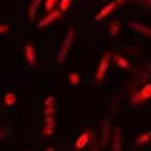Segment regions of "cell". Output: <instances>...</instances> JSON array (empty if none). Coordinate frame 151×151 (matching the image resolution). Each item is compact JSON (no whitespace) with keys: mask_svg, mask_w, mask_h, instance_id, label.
<instances>
[{"mask_svg":"<svg viewBox=\"0 0 151 151\" xmlns=\"http://www.w3.org/2000/svg\"><path fill=\"white\" fill-rule=\"evenodd\" d=\"M27 151H28V150H27Z\"/></svg>","mask_w":151,"mask_h":151,"instance_id":"obj_28","label":"cell"},{"mask_svg":"<svg viewBox=\"0 0 151 151\" xmlns=\"http://www.w3.org/2000/svg\"><path fill=\"white\" fill-rule=\"evenodd\" d=\"M110 134H111V121L110 118L103 121V131H101V146H108L110 143Z\"/></svg>","mask_w":151,"mask_h":151,"instance_id":"obj_5","label":"cell"},{"mask_svg":"<svg viewBox=\"0 0 151 151\" xmlns=\"http://www.w3.org/2000/svg\"><path fill=\"white\" fill-rule=\"evenodd\" d=\"M148 98H151V85H145L139 91H136V93L133 95V98H131V103L133 105H139L141 101H145V100H148Z\"/></svg>","mask_w":151,"mask_h":151,"instance_id":"obj_3","label":"cell"},{"mask_svg":"<svg viewBox=\"0 0 151 151\" xmlns=\"http://www.w3.org/2000/svg\"><path fill=\"white\" fill-rule=\"evenodd\" d=\"M25 57H27V62L30 67L35 65V48L32 43H25Z\"/></svg>","mask_w":151,"mask_h":151,"instance_id":"obj_11","label":"cell"},{"mask_svg":"<svg viewBox=\"0 0 151 151\" xmlns=\"http://www.w3.org/2000/svg\"><path fill=\"white\" fill-rule=\"evenodd\" d=\"M111 151H121V131L120 126H115L113 138H111Z\"/></svg>","mask_w":151,"mask_h":151,"instance_id":"obj_7","label":"cell"},{"mask_svg":"<svg viewBox=\"0 0 151 151\" xmlns=\"http://www.w3.org/2000/svg\"><path fill=\"white\" fill-rule=\"evenodd\" d=\"M116 2H118V5H121V4L124 2V0H116Z\"/></svg>","mask_w":151,"mask_h":151,"instance_id":"obj_26","label":"cell"},{"mask_svg":"<svg viewBox=\"0 0 151 151\" xmlns=\"http://www.w3.org/2000/svg\"><path fill=\"white\" fill-rule=\"evenodd\" d=\"M110 60H111V57L106 53L105 57L101 58V62H100V65H98L96 75H95V80H96L98 83H101V81H103V78H105V75H106V70H108V67H110Z\"/></svg>","mask_w":151,"mask_h":151,"instance_id":"obj_2","label":"cell"},{"mask_svg":"<svg viewBox=\"0 0 151 151\" xmlns=\"http://www.w3.org/2000/svg\"><path fill=\"white\" fill-rule=\"evenodd\" d=\"M145 70H146L148 75H150V73H151V63H146V65H145Z\"/></svg>","mask_w":151,"mask_h":151,"instance_id":"obj_24","label":"cell"},{"mask_svg":"<svg viewBox=\"0 0 151 151\" xmlns=\"http://www.w3.org/2000/svg\"><path fill=\"white\" fill-rule=\"evenodd\" d=\"M93 151H98V148H96V146H95V148H93Z\"/></svg>","mask_w":151,"mask_h":151,"instance_id":"obj_27","label":"cell"},{"mask_svg":"<svg viewBox=\"0 0 151 151\" xmlns=\"http://www.w3.org/2000/svg\"><path fill=\"white\" fill-rule=\"evenodd\" d=\"M38 4H40V0H32V4H30V20L33 22L35 20V12H37V7H38Z\"/></svg>","mask_w":151,"mask_h":151,"instance_id":"obj_16","label":"cell"},{"mask_svg":"<svg viewBox=\"0 0 151 151\" xmlns=\"http://www.w3.org/2000/svg\"><path fill=\"white\" fill-rule=\"evenodd\" d=\"M120 27H121L120 22H113L110 25V35L111 37H116V35H118V32H120Z\"/></svg>","mask_w":151,"mask_h":151,"instance_id":"obj_17","label":"cell"},{"mask_svg":"<svg viewBox=\"0 0 151 151\" xmlns=\"http://www.w3.org/2000/svg\"><path fill=\"white\" fill-rule=\"evenodd\" d=\"M113 62H115L121 70H129V67H131V65L128 63V60H124V58L120 57V55H115V57H113Z\"/></svg>","mask_w":151,"mask_h":151,"instance_id":"obj_13","label":"cell"},{"mask_svg":"<svg viewBox=\"0 0 151 151\" xmlns=\"http://www.w3.org/2000/svg\"><path fill=\"white\" fill-rule=\"evenodd\" d=\"M55 105H57V103H55L53 96H48L47 100H45V103H43L45 116H55V113H57V106H55Z\"/></svg>","mask_w":151,"mask_h":151,"instance_id":"obj_6","label":"cell"},{"mask_svg":"<svg viewBox=\"0 0 151 151\" xmlns=\"http://www.w3.org/2000/svg\"><path fill=\"white\" fill-rule=\"evenodd\" d=\"M128 27L131 28V30H136V32H139V33H143V35H146V37H150L151 38V28H148V27H145L143 23H139V22H128Z\"/></svg>","mask_w":151,"mask_h":151,"instance_id":"obj_9","label":"cell"},{"mask_svg":"<svg viewBox=\"0 0 151 151\" xmlns=\"http://www.w3.org/2000/svg\"><path fill=\"white\" fill-rule=\"evenodd\" d=\"M53 128H55V120L53 116H45V128H43V136L50 138L53 134Z\"/></svg>","mask_w":151,"mask_h":151,"instance_id":"obj_10","label":"cell"},{"mask_svg":"<svg viewBox=\"0 0 151 151\" xmlns=\"http://www.w3.org/2000/svg\"><path fill=\"white\" fill-rule=\"evenodd\" d=\"M90 136H91V134H90L88 131H86V133H81L80 136H78V139L75 141V148H76V150H83V148L88 145Z\"/></svg>","mask_w":151,"mask_h":151,"instance_id":"obj_12","label":"cell"},{"mask_svg":"<svg viewBox=\"0 0 151 151\" xmlns=\"http://www.w3.org/2000/svg\"><path fill=\"white\" fill-rule=\"evenodd\" d=\"M73 38H75V28H70L68 33H67V37H65V40H63L62 50H60V53H58V57H57V62L58 63H63L65 60H67L68 52H70L71 43H73Z\"/></svg>","mask_w":151,"mask_h":151,"instance_id":"obj_1","label":"cell"},{"mask_svg":"<svg viewBox=\"0 0 151 151\" xmlns=\"http://www.w3.org/2000/svg\"><path fill=\"white\" fill-rule=\"evenodd\" d=\"M68 81H70V85H78L80 83V75H78V73H70Z\"/></svg>","mask_w":151,"mask_h":151,"instance_id":"obj_18","label":"cell"},{"mask_svg":"<svg viewBox=\"0 0 151 151\" xmlns=\"http://www.w3.org/2000/svg\"><path fill=\"white\" fill-rule=\"evenodd\" d=\"M9 133H10V128H9V126H2V128H0V139H4V138L7 136Z\"/></svg>","mask_w":151,"mask_h":151,"instance_id":"obj_21","label":"cell"},{"mask_svg":"<svg viewBox=\"0 0 151 151\" xmlns=\"http://www.w3.org/2000/svg\"><path fill=\"white\" fill-rule=\"evenodd\" d=\"M116 7H118V2H116V0H111L110 4L105 5V7L100 10V14H96V17H95V18H96V20H103V18H106L110 14H113V12H115Z\"/></svg>","mask_w":151,"mask_h":151,"instance_id":"obj_4","label":"cell"},{"mask_svg":"<svg viewBox=\"0 0 151 151\" xmlns=\"http://www.w3.org/2000/svg\"><path fill=\"white\" fill-rule=\"evenodd\" d=\"M150 139H151V131H146V133L139 134V136L134 139V143H136V145H143V143H148Z\"/></svg>","mask_w":151,"mask_h":151,"instance_id":"obj_14","label":"cell"},{"mask_svg":"<svg viewBox=\"0 0 151 151\" xmlns=\"http://www.w3.org/2000/svg\"><path fill=\"white\" fill-rule=\"evenodd\" d=\"M5 32H9V25L2 23V25H0V33H5Z\"/></svg>","mask_w":151,"mask_h":151,"instance_id":"obj_23","label":"cell"},{"mask_svg":"<svg viewBox=\"0 0 151 151\" xmlns=\"http://www.w3.org/2000/svg\"><path fill=\"white\" fill-rule=\"evenodd\" d=\"M60 15H62V12H60V10H55V12H50V14L47 15V17H45L43 20H40V22H38V27H40V28H45L47 25H50V23H53L55 20H57V18L60 17Z\"/></svg>","mask_w":151,"mask_h":151,"instance_id":"obj_8","label":"cell"},{"mask_svg":"<svg viewBox=\"0 0 151 151\" xmlns=\"http://www.w3.org/2000/svg\"><path fill=\"white\" fill-rule=\"evenodd\" d=\"M70 7V0H62L60 2V12H67Z\"/></svg>","mask_w":151,"mask_h":151,"instance_id":"obj_20","label":"cell"},{"mask_svg":"<svg viewBox=\"0 0 151 151\" xmlns=\"http://www.w3.org/2000/svg\"><path fill=\"white\" fill-rule=\"evenodd\" d=\"M139 5L146 7V9H151V0H139Z\"/></svg>","mask_w":151,"mask_h":151,"instance_id":"obj_22","label":"cell"},{"mask_svg":"<svg viewBox=\"0 0 151 151\" xmlns=\"http://www.w3.org/2000/svg\"><path fill=\"white\" fill-rule=\"evenodd\" d=\"M55 4H57V0H45V9H47V12H52Z\"/></svg>","mask_w":151,"mask_h":151,"instance_id":"obj_19","label":"cell"},{"mask_svg":"<svg viewBox=\"0 0 151 151\" xmlns=\"http://www.w3.org/2000/svg\"><path fill=\"white\" fill-rule=\"evenodd\" d=\"M45 151H55V148H52V146H48V148H47V150H45Z\"/></svg>","mask_w":151,"mask_h":151,"instance_id":"obj_25","label":"cell"},{"mask_svg":"<svg viewBox=\"0 0 151 151\" xmlns=\"http://www.w3.org/2000/svg\"><path fill=\"white\" fill-rule=\"evenodd\" d=\"M4 101H5V105H7V106H14L15 103H17V96H15L14 93H7L4 96Z\"/></svg>","mask_w":151,"mask_h":151,"instance_id":"obj_15","label":"cell"}]
</instances>
